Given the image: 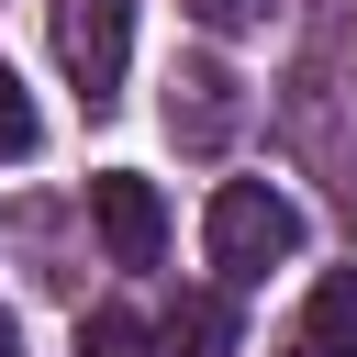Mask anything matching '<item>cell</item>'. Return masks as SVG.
Returning a JSON list of instances; mask_svg holds the SVG:
<instances>
[{"label":"cell","mask_w":357,"mask_h":357,"mask_svg":"<svg viewBox=\"0 0 357 357\" xmlns=\"http://www.w3.org/2000/svg\"><path fill=\"white\" fill-rule=\"evenodd\" d=\"M201 234H212V268H223V279H268L279 257H301V212H290L268 178H223L212 212H201Z\"/></svg>","instance_id":"1"},{"label":"cell","mask_w":357,"mask_h":357,"mask_svg":"<svg viewBox=\"0 0 357 357\" xmlns=\"http://www.w3.org/2000/svg\"><path fill=\"white\" fill-rule=\"evenodd\" d=\"M123 45H134V0H56V56L89 89V112L123 89Z\"/></svg>","instance_id":"2"},{"label":"cell","mask_w":357,"mask_h":357,"mask_svg":"<svg viewBox=\"0 0 357 357\" xmlns=\"http://www.w3.org/2000/svg\"><path fill=\"white\" fill-rule=\"evenodd\" d=\"M89 223H100L112 268H156V245H167V201H156V178H134V167H100V178H89Z\"/></svg>","instance_id":"3"},{"label":"cell","mask_w":357,"mask_h":357,"mask_svg":"<svg viewBox=\"0 0 357 357\" xmlns=\"http://www.w3.org/2000/svg\"><path fill=\"white\" fill-rule=\"evenodd\" d=\"M301 346H312V357H357V268L312 279V301H301Z\"/></svg>","instance_id":"4"},{"label":"cell","mask_w":357,"mask_h":357,"mask_svg":"<svg viewBox=\"0 0 357 357\" xmlns=\"http://www.w3.org/2000/svg\"><path fill=\"white\" fill-rule=\"evenodd\" d=\"M234 78L223 67H178V89H167V123L190 134V145H223V123H234V100H223Z\"/></svg>","instance_id":"5"},{"label":"cell","mask_w":357,"mask_h":357,"mask_svg":"<svg viewBox=\"0 0 357 357\" xmlns=\"http://www.w3.org/2000/svg\"><path fill=\"white\" fill-rule=\"evenodd\" d=\"M167 335H178V346H190V357H223V335H234V324H223V301H212V290H190V301H178V324H167Z\"/></svg>","instance_id":"6"},{"label":"cell","mask_w":357,"mask_h":357,"mask_svg":"<svg viewBox=\"0 0 357 357\" xmlns=\"http://www.w3.org/2000/svg\"><path fill=\"white\" fill-rule=\"evenodd\" d=\"M78 357H145V324L134 312H89L78 324Z\"/></svg>","instance_id":"7"},{"label":"cell","mask_w":357,"mask_h":357,"mask_svg":"<svg viewBox=\"0 0 357 357\" xmlns=\"http://www.w3.org/2000/svg\"><path fill=\"white\" fill-rule=\"evenodd\" d=\"M33 100H22V78H11V56H0V156H33Z\"/></svg>","instance_id":"8"},{"label":"cell","mask_w":357,"mask_h":357,"mask_svg":"<svg viewBox=\"0 0 357 357\" xmlns=\"http://www.w3.org/2000/svg\"><path fill=\"white\" fill-rule=\"evenodd\" d=\"M257 11H268V0H201V22H212V33H234V22H257Z\"/></svg>","instance_id":"9"},{"label":"cell","mask_w":357,"mask_h":357,"mask_svg":"<svg viewBox=\"0 0 357 357\" xmlns=\"http://www.w3.org/2000/svg\"><path fill=\"white\" fill-rule=\"evenodd\" d=\"M0 357H11V324H0Z\"/></svg>","instance_id":"10"}]
</instances>
